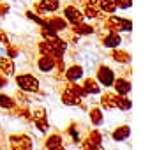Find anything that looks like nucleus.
Returning a JSON list of instances; mask_svg holds the SVG:
<instances>
[{
    "instance_id": "nucleus-14",
    "label": "nucleus",
    "mask_w": 150,
    "mask_h": 150,
    "mask_svg": "<svg viewBox=\"0 0 150 150\" xmlns=\"http://www.w3.org/2000/svg\"><path fill=\"white\" fill-rule=\"evenodd\" d=\"M99 104H101V110H117V94L108 88L106 92L101 94Z\"/></svg>"
},
{
    "instance_id": "nucleus-13",
    "label": "nucleus",
    "mask_w": 150,
    "mask_h": 150,
    "mask_svg": "<svg viewBox=\"0 0 150 150\" xmlns=\"http://www.w3.org/2000/svg\"><path fill=\"white\" fill-rule=\"evenodd\" d=\"M46 18V16H44ZM46 27H51L55 32H67L69 30V23L62 18V16H50V18H46V23H44Z\"/></svg>"
},
{
    "instance_id": "nucleus-8",
    "label": "nucleus",
    "mask_w": 150,
    "mask_h": 150,
    "mask_svg": "<svg viewBox=\"0 0 150 150\" xmlns=\"http://www.w3.org/2000/svg\"><path fill=\"white\" fill-rule=\"evenodd\" d=\"M60 9V0H39L34 6V13L37 14H53Z\"/></svg>"
},
{
    "instance_id": "nucleus-17",
    "label": "nucleus",
    "mask_w": 150,
    "mask_h": 150,
    "mask_svg": "<svg viewBox=\"0 0 150 150\" xmlns=\"http://www.w3.org/2000/svg\"><path fill=\"white\" fill-rule=\"evenodd\" d=\"M0 72L4 74V76H13L16 72V64H14V58H9L6 55L0 57Z\"/></svg>"
},
{
    "instance_id": "nucleus-39",
    "label": "nucleus",
    "mask_w": 150,
    "mask_h": 150,
    "mask_svg": "<svg viewBox=\"0 0 150 150\" xmlns=\"http://www.w3.org/2000/svg\"><path fill=\"white\" fill-rule=\"evenodd\" d=\"M46 150H67L64 145H58V146H51V148H46Z\"/></svg>"
},
{
    "instance_id": "nucleus-9",
    "label": "nucleus",
    "mask_w": 150,
    "mask_h": 150,
    "mask_svg": "<svg viewBox=\"0 0 150 150\" xmlns=\"http://www.w3.org/2000/svg\"><path fill=\"white\" fill-rule=\"evenodd\" d=\"M60 99H62V104H65V106H81L83 104V99L69 87V83L64 87V90L60 94Z\"/></svg>"
},
{
    "instance_id": "nucleus-1",
    "label": "nucleus",
    "mask_w": 150,
    "mask_h": 150,
    "mask_svg": "<svg viewBox=\"0 0 150 150\" xmlns=\"http://www.w3.org/2000/svg\"><path fill=\"white\" fill-rule=\"evenodd\" d=\"M14 81H16L18 90H23L27 94H37L41 90L39 80L34 76V74H30V72H20V74H16Z\"/></svg>"
},
{
    "instance_id": "nucleus-26",
    "label": "nucleus",
    "mask_w": 150,
    "mask_h": 150,
    "mask_svg": "<svg viewBox=\"0 0 150 150\" xmlns=\"http://www.w3.org/2000/svg\"><path fill=\"white\" fill-rule=\"evenodd\" d=\"M131 108H132V101L129 99V96H118L117 94V110L129 111Z\"/></svg>"
},
{
    "instance_id": "nucleus-10",
    "label": "nucleus",
    "mask_w": 150,
    "mask_h": 150,
    "mask_svg": "<svg viewBox=\"0 0 150 150\" xmlns=\"http://www.w3.org/2000/svg\"><path fill=\"white\" fill-rule=\"evenodd\" d=\"M101 44L108 50H113V48H120L122 44V35L120 32H106L101 35Z\"/></svg>"
},
{
    "instance_id": "nucleus-37",
    "label": "nucleus",
    "mask_w": 150,
    "mask_h": 150,
    "mask_svg": "<svg viewBox=\"0 0 150 150\" xmlns=\"http://www.w3.org/2000/svg\"><path fill=\"white\" fill-rule=\"evenodd\" d=\"M4 87H7V76H4L0 72V88H4Z\"/></svg>"
},
{
    "instance_id": "nucleus-20",
    "label": "nucleus",
    "mask_w": 150,
    "mask_h": 150,
    "mask_svg": "<svg viewBox=\"0 0 150 150\" xmlns=\"http://www.w3.org/2000/svg\"><path fill=\"white\" fill-rule=\"evenodd\" d=\"M69 30L81 37V35H92V34L96 32V27H94V25H90V23L81 21V23H76V25H71V27H69Z\"/></svg>"
},
{
    "instance_id": "nucleus-2",
    "label": "nucleus",
    "mask_w": 150,
    "mask_h": 150,
    "mask_svg": "<svg viewBox=\"0 0 150 150\" xmlns=\"http://www.w3.org/2000/svg\"><path fill=\"white\" fill-rule=\"evenodd\" d=\"M115 78H117L115 71H113L110 65H106V64H101V65L97 67V71H96V80H97V83H99L101 87H104L106 90L113 87Z\"/></svg>"
},
{
    "instance_id": "nucleus-34",
    "label": "nucleus",
    "mask_w": 150,
    "mask_h": 150,
    "mask_svg": "<svg viewBox=\"0 0 150 150\" xmlns=\"http://www.w3.org/2000/svg\"><path fill=\"white\" fill-rule=\"evenodd\" d=\"M115 2H117V7L120 11H127L132 7V0H115Z\"/></svg>"
},
{
    "instance_id": "nucleus-28",
    "label": "nucleus",
    "mask_w": 150,
    "mask_h": 150,
    "mask_svg": "<svg viewBox=\"0 0 150 150\" xmlns=\"http://www.w3.org/2000/svg\"><path fill=\"white\" fill-rule=\"evenodd\" d=\"M39 34H41V37L44 39V41H51V39H57L58 37V32H55L51 27H41V30H39Z\"/></svg>"
},
{
    "instance_id": "nucleus-23",
    "label": "nucleus",
    "mask_w": 150,
    "mask_h": 150,
    "mask_svg": "<svg viewBox=\"0 0 150 150\" xmlns=\"http://www.w3.org/2000/svg\"><path fill=\"white\" fill-rule=\"evenodd\" d=\"M97 7L104 13V14H115L118 11L115 0H97Z\"/></svg>"
},
{
    "instance_id": "nucleus-19",
    "label": "nucleus",
    "mask_w": 150,
    "mask_h": 150,
    "mask_svg": "<svg viewBox=\"0 0 150 150\" xmlns=\"http://www.w3.org/2000/svg\"><path fill=\"white\" fill-rule=\"evenodd\" d=\"M81 87H83V90H85L88 96H97V94H101V90H103V87L97 83L96 78H85V80H81Z\"/></svg>"
},
{
    "instance_id": "nucleus-31",
    "label": "nucleus",
    "mask_w": 150,
    "mask_h": 150,
    "mask_svg": "<svg viewBox=\"0 0 150 150\" xmlns=\"http://www.w3.org/2000/svg\"><path fill=\"white\" fill-rule=\"evenodd\" d=\"M4 48H6L4 53H6V57H9V58H16V57L20 55V48L14 46V44H7V46H4Z\"/></svg>"
},
{
    "instance_id": "nucleus-29",
    "label": "nucleus",
    "mask_w": 150,
    "mask_h": 150,
    "mask_svg": "<svg viewBox=\"0 0 150 150\" xmlns=\"http://www.w3.org/2000/svg\"><path fill=\"white\" fill-rule=\"evenodd\" d=\"M25 16H27L30 21H34L35 25H39V27H44V23H46V18L41 16V14H37V13H34V11H27Z\"/></svg>"
},
{
    "instance_id": "nucleus-16",
    "label": "nucleus",
    "mask_w": 150,
    "mask_h": 150,
    "mask_svg": "<svg viewBox=\"0 0 150 150\" xmlns=\"http://www.w3.org/2000/svg\"><path fill=\"white\" fill-rule=\"evenodd\" d=\"M111 88H115V94H118V96H129L131 90H132V85L127 78L120 76V78H115V83H113Z\"/></svg>"
},
{
    "instance_id": "nucleus-11",
    "label": "nucleus",
    "mask_w": 150,
    "mask_h": 150,
    "mask_svg": "<svg viewBox=\"0 0 150 150\" xmlns=\"http://www.w3.org/2000/svg\"><path fill=\"white\" fill-rule=\"evenodd\" d=\"M55 67H57V58H55V57H50V55H39V58H37V69H39L41 72L50 74V72L55 71Z\"/></svg>"
},
{
    "instance_id": "nucleus-30",
    "label": "nucleus",
    "mask_w": 150,
    "mask_h": 150,
    "mask_svg": "<svg viewBox=\"0 0 150 150\" xmlns=\"http://www.w3.org/2000/svg\"><path fill=\"white\" fill-rule=\"evenodd\" d=\"M14 99H16V104H20V106H28L30 104V99H28L27 92H23V90H18Z\"/></svg>"
},
{
    "instance_id": "nucleus-6",
    "label": "nucleus",
    "mask_w": 150,
    "mask_h": 150,
    "mask_svg": "<svg viewBox=\"0 0 150 150\" xmlns=\"http://www.w3.org/2000/svg\"><path fill=\"white\" fill-rule=\"evenodd\" d=\"M62 18L69 23V25H76V23H81L85 21V16L81 13V9L78 6H74V4H67L64 7V13H62Z\"/></svg>"
},
{
    "instance_id": "nucleus-25",
    "label": "nucleus",
    "mask_w": 150,
    "mask_h": 150,
    "mask_svg": "<svg viewBox=\"0 0 150 150\" xmlns=\"http://www.w3.org/2000/svg\"><path fill=\"white\" fill-rule=\"evenodd\" d=\"M65 134L71 138L72 143H80L81 141V136H80V129H78V124L76 122H71L65 129Z\"/></svg>"
},
{
    "instance_id": "nucleus-36",
    "label": "nucleus",
    "mask_w": 150,
    "mask_h": 150,
    "mask_svg": "<svg viewBox=\"0 0 150 150\" xmlns=\"http://www.w3.org/2000/svg\"><path fill=\"white\" fill-rule=\"evenodd\" d=\"M11 11L7 2H0V16H7V13Z\"/></svg>"
},
{
    "instance_id": "nucleus-18",
    "label": "nucleus",
    "mask_w": 150,
    "mask_h": 150,
    "mask_svg": "<svg viewBox=\"0 0 150 150\" xmlns=\"http://www.w3.org/2000/svg\"><path fill=\"white\" fill-rule=\"evenodd\" d=\"M120 25H122V18L115 14H108L103 20V27L108 32H120Z\"/></svg>"
},
{
    "instance_id": "nucleus-40",
    "label": "nucleus",
    "mask_w": 150,
    "mask_h": 150,
    "mask_svg": "<svg viewBox=\"0 0 150 150\" xmlns=\"http://www.w3.org/2000/svg\"><path fill=\"white\" fill-rule=\"evenodd\" d=\"M11 2H14V0H11Z\"/></svg>"
},
{
    "instance_id": "nucleus-21",
    "label": "nucleus",
    "mask_w": 150,
    "mask_h": 150,
    "mask_svg": "<svg viewBox=\"0 0 150 150\" xmlns=\"http://www.w3.org/2000/svg\"><path fill=\"white\" fill-rule=\"evenodd\" d=\"M88 118H90V124L96 125V127H101L104 124V115H103V110L101 106H92L88 110Z\"/></svg>"
},
{
    "instance_id": "nucleus-3",
    "label": "nucleus",
    "mask_w": 150,
    "mask_h": 150,
    "mask_svg": "<svg viewBox=\"0 0 150 150\" xmlns=\"http://www.w3.org/2000/svg\"><path fill=\"white\" fill-rule=\"evenodd\" d=\"M9 150H34V141L25 132H16L9 136Z\"/></svg>"
},
{
    "instance_id": "nucleus-38",
    "label": "nucleus",
    "mask_w": 150,
    "mask_h": 150,
    "mask_svg": "<svg viewBox=\"0 0 150 150\" xmlns=\"http://www.w3.org/2000/svg\"><path fill=\"white\" fill-rule=\"evenodd\" d=\"M80 2H81L83 6H87V4H92V6H96V4H97V0H80Z\"/></svg>"
},
{
    "instance_id": "nucleus-33",
    "label": "nucleus",
    "mask_w": 150,
    "mask_h": 150,
    "mask_svg": "<svg viewBox=\"0 0 150 150\" xmlns=\"http://www.w3.org/2000/svg\"><path fill=\"white\" fill-rule=\"evenodd\" d=\"M120 32H132V21L129 18H122V25H120Z\"/></svg>"
},
{
    "instance_id": "nucleus-35",
    "label": "nucleus",
    "mask_w": 150,
    "mask_h": 150,
    "mask_svg": "<svg viewBox=\"0 0 150 150\" xmlns=\"http://www.w3.org/2000/svg\"><path fill=\"white\" fill-rule=\"evenodd\" d=\"M0 44H2V46L11 44V37H9V35H7V32H6V30H2V28H0Z\"/></svg>"
},
{
    "instance_id": "nucleus-15",
    "label": "nucleus",
    "mask_w": 150,
    "mask_h": 150,
    "mask_svg": "<svg viewBox=\"0 0 150 150\" xmlns=\"http://www.w3.org/2000/svg\"><path fill=\"white\" fill-rule=\"evenodd\" d=\"M110 57L117 62V64H120V65H129L131 64V53L127 51V50H122V48H113L111 51H110Z\"/></svg>"
},
{
    "instance_id": "nucleus-24",
    "label": "nucleus",
    "mask_w": 150,
    "mask_h": 150,
    "mask_svg": "<svg viewBox=\"0 0 150 150\" xmlns=\"http://www.w3.org/2000/svg\"><path fill=\"white\" fill-rule=\"evenodd\" d=\"M16 99L13 96H7V94H0V108L6 110V111H13L16 108Z\"/></svg>"
},
{
    "instance_id": "nucleus-22",
    "label": "nucleus",
    "mask_w": 150,
    "mask_h": 150,
    "mask_svg": "<svg viewBox=\"0 0 150 150\" xmlns=\"http://www.w3.org/2000/svg\"><path fill=\"white\" fill-rule=\"evenodd\" d=\"M129 136H131V127L127 124H122V125L115 127L113 132H111L113 141H125V139H129Z\"/></svg>"
},
{
    "instance_id": "nucleus-27",
    "label": "nucleus",
    "mask_w": 150,
    "mask_h": 150,
    "mask_svg": "<svg viewBox=\"0 0 150 150\" xmlns=\"http://www.w3.org/2000/svg\"><path fill=\"white\" fill-rule=\"evenodd\" d=\"M58 145H64V138H62V134H58V132L50 134V136L46 138V141H44V146H46V148L58 146Z\"/></svg>"
},
{
    "instance_id": "nucleus-32",
    "label": "nucleus",
    "mask_w": 150,
    "mask_h": 150,
    "mask_svg": "<svg viewBox=\"0 0 150 150\" xmlns=\"http://www.w3.org/2000/svg\"><path fill=\"white\" fill-rule=\"evenodd\" d=\"M14 110H16V108H14ZM16 113H18V117H23L25 120L32 122V111L28 110V106H20V108L16 110Z\"/></svg>"
},
{
    "instance_id": "nucleus-5",
    "label": "nucleus",
    "mask_w": 150,
    "mask_h": 150,
    "mask_svg": "<svg viewBox=\"0 0 150 150\" xmlns=\"http://www.w3.org/2000/svg\"><path fill=\"white\" fill-rule=\"evenodd\" d=\"M32 122L35 124V127L41 131V132H48L50 131V122H48V113H46V108L44 106H35L32 110Z\"/></svg>"
},
{
    "instance_id": "nucleus-12",
    "label": "nucleus",
    "mask_w": 150,
    "mask_h": 150,
    "mask_svg": "<svg viewBox=\"0 0 150 150\" xmlns=\"http://www.w3.org/2000/svg\"><path fill=\"white\" fill-rule=\"evenodd\" d=\"M81 13H83V16H85V20H92V21H97V20H104V13L97 7V4L96 6H92V4H87V6H83L81 7Z\"/></svg>"
},
{
    "instance_id": "nucleus-7",
    "label": "nucleus",
    "mask_w": 150,
    "mask_h": 150,
    "mask_svg": "<svg viewBox=\"0 0 150 150\" xmlns=\"http://www.w3.org/2000/svg\"><path fill=\"white\" fill-rule=\"evenodd\" d=\"M83 78H85V69L80 64H72V65L65 67V71H64V80L67 83H80Z\"/></svg>"
},
{
    "instance_id": "nucleus-4",
    "label": "nucleus",
    "mask_w": 150,
    "mask_h": 150,
    "mask_svg": "<svg viewBox=\"0 0 150 150\" xmlns=\"http://www.w3.org/2000/svg\"><path fill=\"white\" fill-rule=\"evenodd\" d=\"M80 148L81 150H104L103 146V134L97 129H92L85 139L80 141Z\"/></svg>"
}]
</instances>
